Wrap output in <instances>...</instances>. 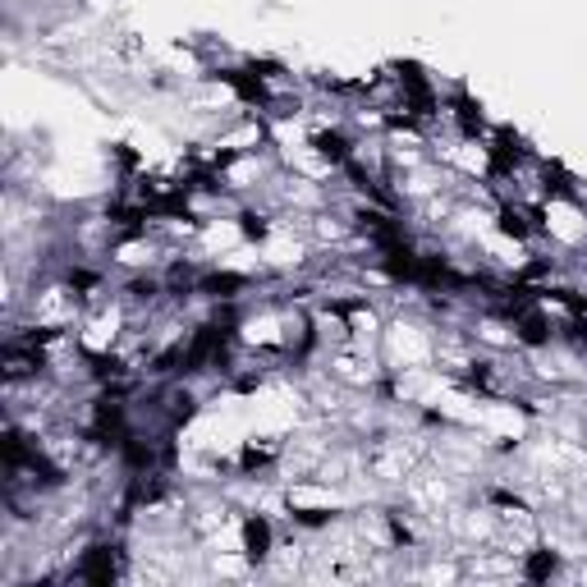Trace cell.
<instances>
[{
  "label": "cell",
  "mask_w": 587,
  "mask_h": 587,
  "mask_svg": "<svg viewBox=\"0 0 587 587\" xmlns=\"http://www.w3.org/2000/svg\"><path fill=\"white\" fill-rule=\"evenodd\" d=\"M243 546H248L252 560H262V555H267V546H271V527H267V518H248V523H243Z\"/></svg>",
  "instance_id": "cell-2"
},
{
  "label": "cell",
  "mask_w": 587,
  "mask_h": 587,
  "mask_svg": "<svg viewBox=\"0 0 587 587\" xmlns=\"http://www.w3.org/2000/svg\"><path fill=\"white\" fill-rule=\"evenodd\" d=\"M239 285H243L239 276H211L207 280V289H216V294H230V289H239Z\"/></svg>",
  "instance_id": "cell-6"
},
{
  "label": "cell",
  "mask_w": 587,
  "mask_h": 587,
  "mask_svg": "<svg viewBox=\"0 0 587 587\" xmlns=\"http://www.w3.org/2000/svg\"><path fill=\"white\" fill-rule=\"evenodd\" d=\"M501 230H505V234H527V225L518 220L514 211H505V216H501Z\"/></svg>",
  "instance_id": "cell-7"
},
{
  "label": "cell",
  "mask_w": 587,
  "mask_h": 587,
  "mask_svg": "<svg viewBox=\"0 0 587 587\" xmlns=\"http://www.w3.org/2000/svg\"><path fill=\"white\" fill-rule=\"evenodd\" d=\"M317 152L330 156V161H345V156H349V142L340 138V133H317Z\"/></svg>",
  "instance_id": "cell-3"
},
{
  "label": "cell",
  "mask_w": 587,
  "mask_h": 587,
  "mask_svg": "<svg viewBox=\"0 0 587 587\" xmlns=\"http://www.w3.org/2000/svg\"><path fill=\"white\" fill-rule=\"evenodd\" d=\"M83 578L87 583H111L115 578V560H111L106 546H92V555L83 560Z\"/></svg>",
  "instance_id": "cell-1"
},
{
  "label": "cell",
  "mask_w": 587,
  "mask_h": 587,
  "mask_svg": "<svg viewBox=\"0 0 587 587\" xmlns=\"http://www.w3.org/2000/svg\"><path fill=\"white\" fill-rule=\"evenodd\" d=\"M510 161H518V142L510 138V133H501V138H496V165H510Z\"/></svg>",
  "instance_id": "cell-4"
},
{
  "label": "cell",
  "mask_w": 587,
  "mask_h": 587,
  "mask_svg": "<svg viewBox=\"0 0 587 587\" xmlns=\"http://www.w3.org/2000/svg\"><path fill=\"white\" fill-rule=\"evenodd\" d=\"M551 569H555V555H532V560H527V574H532V578H546Z\"/></svg>",
  "instance_id": "cell-5"
}]
</instances>
